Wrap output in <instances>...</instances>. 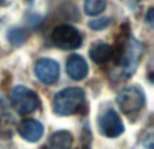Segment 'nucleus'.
Masks as SVG:
<instances>
[{
    "label": "nucleus",
    "mask_w": 154,
    "mask_h": 149,
    "mask_svg": "<svg viewBox=\"0 0 154 149\" xmlns=\"http://www.w3.org/2000/svg\"><path fill=\"white\" fill-rule=\"evenodd\" d=\"M85 102V92L79 87H70L60 91L53 99V110L58 115L76 114Z\"/></svg>",
    "instance_id": "1"
},
{
    "label": "nucleus",
    "mask_w": 154,
    "mask_h": 149,
    "mask_svg": "<svg viewBox=\"0 0 154 149\" xmlns=\"http://www.w3.org/2000/svg\"><path fill=\"white\" fill-rule=\"evenodd\" d=\"M11 102H12V106L20 114H31L41 104L37 94L30 88L24 87V85H16L12 88Z\"/></svg>",
    "instance_id": "2"
},
{
    "label": "nucleus",
    "mask_w": 154,
    "mask_h": 149,
    "mask_svg": "<svg viewBox=\"0 0 154 149\" xmlns=\"http://www.w3.org/2000/svg\"><path fill=\"white\" fill-rule=\"evenodd\" d=\"M116 103L122 113L133 114L143 107L145 104V92L138 85H128L118 95Z\"/></svg>",
    "instance_id": "3"
},
{
    "label": "nucleus",
    "mask_w": 154,
    "mask_h": 149,
    "mask_svg": "<svg viewBox=\"0 0 154 149\" xmlns=\"http://www.w3.org/2000/svg\"><path fill=\"white\" fill-rule=\"evenodd\" d=\"M54 45L65 50H75L82 45V35L75 27L69 24H61L53 30L51 34Z\"/></svg>",
    "instance_id": "4"
},
{
    "label": "nucleus",
    "mask_w": 154,
    "mask_h": 149,
    "mask_svg": "<svg viewBox=\"0 0 154 149\" xmlns=\"http://www.w3.org/2000/svg\"><path fill=\"white\" fill-rule=\"evenodd\" d=\"M97 125H99L100 133L103 134V136L108 137V138L119 137L120 134L125 132V125H123L119 114H118L114 109L106 110V111L99 117Z\"/></svg>",
    "instance_id": "5"
},
{
    "label": "nucleus",
    "mask_w": 154,
    "mask_h": 149,
    "mask_svg": "<svg viewBox=\"0 0 154 149\" xmlns=\"http://www.w3.org/2000/svg\"><path fill=\"white\" fill-rule=\"evenodd\" d=\"M123 52L125 53H123V60L120 61V64H122L120 74H125L123 77L127 79L135 72L137 67H138L139 59L142 56V46L138 41L130 40Z\"/></svg>",
    "instance_id": "6"
},
{
    "label": "nucleus",
    "mask_w": 154,
    "mask_h": 149,
    "mask_svg": "<svg viewBox=\"0 0 154 149\" xmlns=\"http://www.w3.org/2000/svg\"><path fill=\"white\" fill-rule=\"evenodd\" d=\"M34 72L43 84H54L60 77V65L51 59H41L35 64Z\"/></svg>",
    "instance_id": "7"
},
{
    "label": "nucleus",
    "mask_w": 154,
    "mask_h": 149,
    "mask_svg": "<svg viewBox=\"0 0 154 149\" xmlns=\"http://www.w3.org/2000/svg\"><path fill=\"white\" fill-rule=\"evenodd\" d=\"M18 132L22 138L29 142H37L43 136V125L39 121L35 119H26L19 125Z\"/></svg>",
    "instance_id": "8"
},
{
    "label": "nucleus",
    "mask_w": 154,
    "mask_h": 149,
    "mask_svg": "<svg viewBox=\"0 0 154 149\" xmlns=\"http://www.w3.org/2000/svg\"><path fill=\"white\" fill-rule=\"evenodd\" d=\"M88 64L81 56L79 54H72L66 60V72L70 79L80 81L85 79L88 74Z\"/></svg>",
    "instance_id": "9"
},
{
    "label": "nucleus",
    "mask_w": 154,
    "mask_h": 149,
    "mask_svg": "<svg viewBox=\"0 0 154 149\" xmlns=\"http://www.w3.org/2000/svg\"><path fill=\"white\" fill-rule=\"evenodd\" d=\"M73 144V136L66 130L54 132L49 137L48 144L42 149H70Z\"/></svg>",
    "instance_id": "10"
},
{
    "label": "nucleus",
    "mask_w": 154,
    "mask_h": 149,
    "mask_svg": "<svg viewBox=\"0 0 154 149\" xmlns=\"http://www.w3.org/2000/svg\"><path fill=\"white\" fill-rule=\"evenodd\" d=\"M114 54V48L104 42H96L89 50L91 59L96 64H106V62L111 61Z\"/></svg>",
    "instance_id": "11"
},
{
    "label": "nucleus",
    "mask_w": 154,
    "mask_h": 149,
    "mask_svg": "<svg viewBox=\"0 0 154 149\" xmlns=\"http://www.w3.org/2000/svg\"><path fill=\"white\" fill-rule=\"evenodd\" d=\"M107 7V0H85L84 10L89 16H96L101 14Z\"/></svg>",
    "instance_id": "12"
},
{
    "label": "nucleus",
    "mask_w": 154,
    "mask_h": 149,
    "mask_svg": "<svg viewBox=\"0 0 154 149\" xmlns=\"http://www.w3.org/2000/svg\"><path fill=\"white\" fill-rule=\"evenodd\" d=\"M8 40L12 45H22L26 40V34L20 29H11L8 33Z\"/></svg>",
    "instance_id": "13"
},
{
    "label": "nucleus",
    "mask_w": 154,
    "mask_h": 149,
    "mask_svg": "<svg viewBox=\"0 0 154 149\" xmlns=\"http://www.w3.org/2000/svg\"><path fill=\"white\" fill-rule=\"evenodd\" d=\"M109 23H111L109 18H100V19L91 21L89 23H88V26H89L92 30H103V29H106Z\"/></svg>",
    "instance_id": "14"
},
{
    "label": "nucleus",
    "mask_w": 154,
    "mask_h": 149,
    "mask_svg": "<svg viewBox=\"0 0 154 149\" xmlns=\"http://www.w3.org/2000/svg\"><path fill=\"white\" fill-rule=\"evenodd\" d=\"M0 149H10L8 138H4V136H2V134H0Z\"/></svg>",
    "instance_id": "15"
},
{
    "label": "nucleus",
    "mask_w": 154,
    "mask_h": 149,
    "mask_svg": "<svg viewBox=\"0 0 154 149\" xmlns=\"http://www.w3.org/2000/svg\"><path fill=\"white\" fill-rule=\"evenodd\" d=\"M146 19H147V23L152 26L153 24V8L149 10V12H147V15H146Z\"/></svg>",
    "instance_id": "16"
}]
</instances>
